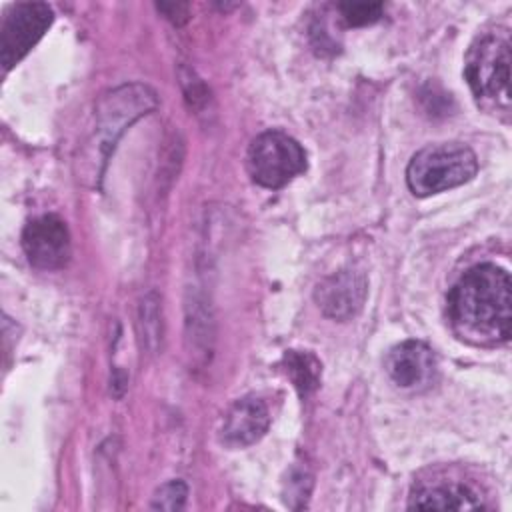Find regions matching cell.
Returning a JSON list of instances; mask_svg holds the SVG:
<instances>
[{
    "label": "cell",
    "mask_w": 512,
    "mask_h": 512,
    "mask_svg": "<svg viewBox=\"0 0 512 512\" xmlns=\"http://www.w3.org/2000/svg\"><path fill=\"white\" fill-rule=\"evenodd\" d=\"M448 316L462 338L476 344H500L512 334V280L492 264L466 270L448 294Z\"/></svg>",
    "instance_id": "obj_1"
},
{
    "label": "cell",
    "mask_w": 512,
    "mask_h": 512,
    "mask_svg": "<svg viewBox=\"0 0 512 512\" xmlns=\"http://www.w3.org/2000/svg\"><path fill=\"white\" fill-rule=\"evenodd\" d=\"M478 172V160L462 142H438L420 148L408 162L406 184L414 196H430L470 182Z\"/></svg>",
    "instance_id": "obj_2"
},
{
    "label": "cell",
    "mask_w": 512,
    "mask_h": 512,
    "mask_svg": "<svg viewBox=\"0 0 512 512\" xmlns=\"http://www.w3.org/2000/svg\"><path fill=\"white\" fill-rule=\"evenodd\" d=\"M464 76L478 100L510 102V36L506 30L486 32L466 54Z\"/></svg>",
    "instance_id": "obj_3"
},
{
    "label": "cell",
    "mask_w": 512,
    "mask_h": 512,
    "mask_svg": "<svg viewBox=\"0 0 512 512\" xmlns=\"http://www.w3.org/2000/svg\"><path fill=\"white\" fill-rule=\"evenodd\" d=\"M246 168L256 184L282 188L306 170V152L286 132L266 130L250 142Z\"/></svg>",
    "instance_id": "obj_4"
},
{
    "label": "cell",
    "mask_w": 512,
    "mask_h": 512,
    "mask_svg": "<svg viewBox=\"0 0 512 512\" xmlns=\"http://www.w3.org/2000/svg\"><path fill=\"white\" fill-rule=\"evenodd\" d=\"M54 20L46 2H18L4 10L0 26V62L4 70L18 64L44 36Z\"/></svg>",
    "instance_id": "obj_5"
},
{
    "label": "cell",
    "mask_w": 512,
    "mask_h": 512,
    "mask_svg": "<svg viewBox=\"0 0 512 512\" xmlns=\"http://www.w3.org/2000/svg\"><path fill=\"white\" fill-rule=\"evenodd\" d=\"M158 98L154 90H150L144 84H126L112 92H108L100 102L96 110L98 120V134L102 140V152L104 156L114 148L118 136L142 114H148V110L156 108Z\"/></svg>",
    "instance_id": "obj_6"
},
{
    "label": "cell",
    "mask_w": 512,
    "mask_h": 512,
    "mask_svg": "<svg viewBox=\"0 0 512 512\" xmlns=\"http://www.w3.org/2000/svg\"><path fill=\"white\" fill-rule=\"evenodd\" d=\"M22 248L28 262L38 270H58L70 260V232L62 218L44 214L26 224Z\"/></svg>",
    "instance_id": "obj_7"
},
{
    "label": "cell",
    "mask_w": 512,
    "mask_h": 512,
    "mask_svg": "<svg viewBox=\"0 0 512 512\" xmlns=\"http://www.w3.org/2000/svg\"><path fill=\"white\" fill-rule=\"evenodd\" d=\"M366 294L368 282L364 272L344 268L320 280V284L314 290V300L324 316L338 322H346L352 320L362 310Z\"/></svg>",
    "instance_id": "obj_8"
},
{
    "label": "cell",
    "mask_w": 512,
    "mask_h": 512,
    "mask_svg": "<svg viewBox=\"0 0 512 512\" xmlns=\"http://www.w3.org/2000/svg\"><path fill=\"white\" fill-rule=\"evenodd\" d=\"M384 366L400 388H424L436 374V356L426 342L404 340L386 354Z\"/></svg>",
    "instance_id": "obj_9"
},
{
    "label": "cell",
    "mask_w": 512,
    "mask_h": 512,
    "mask_svg": "<svg viewBox=\"0 0 512 512\" xmlns=\"http://www.w3.org/2000/svg\"><path fill=\"white\" fill-rule=\"evenodd\" d=\"M270 426V412L258 396L238 398L224 414L220 438L230 448H244L258 442Z\"/></svg>",
    "instance_id": "obj_10"
},
{
    "label": "cell",
    "mask_w": 512,
    "mask_h": 512,
    "mask_svg": "<svg viewBox=\"0 0 512 512\" xmlns=\"http://www.w3.org/2000/svg\"><path fill=\"white\" fill-rule=\"evenodd\" d=\"M408 508L418 510H474L484 508L480 496L462 482H436L414 490Z\"/></svg>",
    "instance_id": "obj_11"
},
{
    "label": "cell",
    "mask_w": 512,
    "mask_h": 512,
    "mask_svg": "<svg viewBox=\"0 0 512 512\" xmlns=\"http://www.w3.org/2000/svg\"><path fill=\"white\" fill-rule=\"evenodd\" d=\"M282 366L300 392V396L312 394L320 386L322 378V364L320 360L308 350H286L282 358Z\"/></svg>",
    "instance_id": "obj_12"
},
{
    "label": "cell",
    "mask_w": 512,
    "mask_h": 512,
    "mask_svg": "<svg viewBox=\"0 0 512 512\" xmlns=\"http://www.w3.org/2000/svg\"><path fill=\"white\" fill-rule=\"evenodd\" d=\"M138 326H140V340L150 350L156 352L162 342V306L156 292H148L138 310Z\"/></svg>",
    "instance_id": "obj_13"
},
{
    "label": "cell",
    "mask_w": 512,
    "mask_h": 512,
    "mask_svg": "<svg viewBox=\"0 0 512 512\" xmlns=\"http://www.w3.org/2000/svg\"><path fill=\"white\" fill-rule=\"evenodd\" d=\"M340 18L346 26H366L376 22L382 16L384 6L380 2H340L338 6Z\"/></svg>",
    "instance_id": "obj_14"
},
{
    "label": "cell",
    "mask_w": 512,
    "mask_h": 512,
    "mask_svg": "<svg viewBox=\"0 0 512 512\" xmlns=\"http://www.w3.org/2000/svg\"><path fill=\"white\" fill-rule=\"evenodd\" d=\"M188 498V486L182 480H170L162 484L150 502L152 510H166V512H176L182 510Z\"/></svg>",
    "instance_id": "obj_15"
},
{
    "label": "cell",
    "mask_w": 512,
    "mask_h": 512,
    "mask_svg": "<svg viewBox=\"0 0 512 512\" xmlns=\"http://www.w3.org/2000/svg\"><path fill=\"white\" fill-rule=\"evenodd\" d=\"M288 496L286 502L290 504L292 498H300V504H304L308 492H310V476L304 470H298L288 476Z\"/></svg>",
    "instance_id": "obj_16"
},
{
    "label": "cell",
    "mask_w": 512,
    "mask_h": 512,
    "mask_svg": "<svg viewBox=\"0 0 512 512\" xmlns=\"http://www.w3.org/2000/svg\"><path fill=\"white\" fill-rule=\"evenodd\" d=\"M156 8L176 26H182L190 18V8L184 2H158Z\"/></svg>",
    "instance_id": "obj_17"
}]
</instances>
